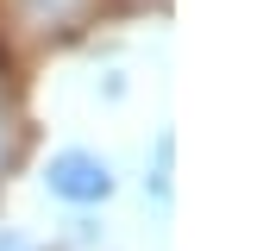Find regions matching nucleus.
<instances>
[{
  "mask_svg": "<svg viewBox=\"0 0 257 251\" xmlns=\"http://www.w3.org/2000/svg\"><path fill=\"white\" fill-rule=\"evenodd\" d=\"M13 13H19V25H32V32H75V25L94 13V0H13Z\"/></svg>",
  "mask_w": 257,
  "mask_h": 251,
  "instance_id": "obj_2",
  "label": "nucleus"
},
{
  "mask_svg": "<svg viewBox=\"0 0 257 251\" xmlns=\"http://www.w3.org/2000/svg\"><path fill=\"white\" fill-rule=\"evenodd\" d=\"M44 195L50 201H69V207H100V201L113 195V163L100 157V151H57V157L44 163Z\"/></svg>",
  "mask_w": 257,
  "mask_h": 251,
  "instance_id": "obj_1",
  "label": "nucleus"
},
{
  "mask_svg": "<svg viewBox=\"0 0 257 251\" xmlns=\"http://www.w3.org/2000/svg\"><path fill=\"white\" fill-rule=\"evenodd\" d=\"M170 157H176V132H157V163H151V176H145V188L157 201H170Z\"/></svg>",
  "mask_w": 257,
  "mask_h": 251,
  "instance_id": "obj_3",
  "label": "nucleus"
},
{
  "mask_svg": "<svg viewBox=\"0 0 257 251\" xmlns=\"http://www.w3.org/2000/svg\"><path fill=\"white\" fill-rule=\"evenodd\" d=\"M0 251H32V238L13 232V226H0Z\"/></svg>",
  "mask_w": 257,
  "mask_h": 251,
  "instance_id": "obj_4",
  "label": "nucleus"
}]
</instances>
